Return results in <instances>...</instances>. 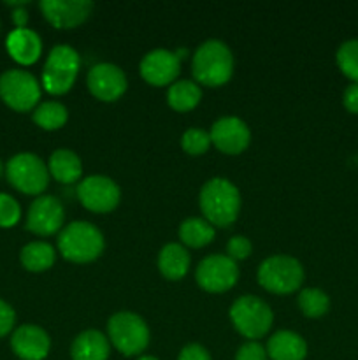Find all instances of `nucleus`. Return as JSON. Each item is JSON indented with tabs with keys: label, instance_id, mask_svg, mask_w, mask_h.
Segmentation results:
<instances>
[{
	"label": "nucleus",
	"instance_id": "nucleus-28",
	"mask_svg": "<svg viewBox=\"0 0 358 360\" xmlns=\"http://www.w3.org/2000/svg\"><path fill=\"white\" fill-rule=\"evenodd\" d=\"M336 62L347 79L358 83V39H350L339 46L336 53Z\"/></svg>",
	"mask_w": 358,
	"mask_h": 360
},
{
	"label": "nucleus",
	"instance_id": "nucleus-37",
	"mask_svg": "<svg viewBox=\"0 0 358 360\" xmlns=\"http://www.w3.org/2000/svg\"><path fill=\"white\" fill-rule=\"evenodd\" d=\"M139 360H158L157 357H151V355H144V357H140Z\"/></svg>",
	"mask_w": 358,
	"mask_h": 360
},
{
	"label": "nucleus",
	"instance_id": "nucleus-14",
	"mask_svg": "<svg viewBox=\"0 0 358 360\" xmlns=\"http://www.w3.org/2000/svg\"><path fill=\"white\" fill-rule=\"evenodd\" d=\"M211 143L225 155H239L251 143L249 127L235 116H225L211 127Z\"/></svg>",
	"mask_w": 358,
	"mask_h": 360
},
{
	"label": "nucleus",
	"instance_id": "nucleus-3",
	"mask_svg": "<svg viewBox=\"0 0 358 360\" xmlns=\"http://www.w3.org/2000/svg\"><path fill=\"white\" fill-rule=\"evenodd\" d=\"M58 250L65 260L88 264L97 260L104 252V236L90 221H72L58 236Z\"/></svg>",
	"mask_w": 358,
	"mask_h": 360
},
{
	"label": "nucleus",
	"instance_id": "nucleus-36",
	"mask_svg": "<svg viewBox=\"0 0 358 360\" xmlns=\"http://www.w3.org/2000/svg\"><path fill=\"white\" fill-rule=\"evenodd\" d=\"M13 23L16 28H27L28 13L25 11V7H16L13 11Z\"/></svg>",
	"mask_w": 358,
	"mask_h": 360
},
{
	"label": "nucleus",
	"instance_id": "nucleus-16",
	"mask_svg": "<svg viewBox=\"0 0 358 360\" xmlns=\"http://www.w3.org/2000/svg\"><path fill=\"white\" fill-rule=\"evenodd\" d=\"M139 70L146 83L153 84V86H165V84H172L178 81L181 60L175 56L174 51L153 49L140 60Z\"/></svg>",
	"mask_w": 358,
	"mask_h": 360
},
{
	"label": "nucleus",
	"instance_id": "nucleus-21",
	"mask_svg": "<svg viewBox=\"0 0 358 360\" xmlns=\"http://www.w3.org/2000/svg\"><path fill=\"white\" fill-rule=\"evenodd\" d=\"M158 269H160L161 276L167 280H183L190 269V253L186 252L185 246L178 245V243H168L160 250Z\"/></svg>",
	"mask_w": 358,
	"mask_h": 360
},
{
	"label": "nucleus",
	"instance_id": "nucleus-2",
	"mask_svg": "<svg viewBox=\"0 0 358 360\" xmlns=\"http://www.w3.org/2000/svg\"><path fill=\"white\" fill-rule=\"evenodd\" d=\"M200 210L211 225L228 227L241 211V193L237 186L225 178H213L200 190Z\"/></svg>",
	"mask_w": 358,
	"mask_h": 360
},
{
	"label": "nucleus",
	"instance_id": "nucleus-4",
	"mask_svg": "<svg viewBox=\"0 0 358 360\" xmlns=\"http://www.w3.org/2000/svg\"><path fill=\"white\" fill-rule=\"evenodd\" d=\"M81 69L79 53L67 44L55 46L49 51L42 69V86L51 95H63L74 86Z\"/></svg>",
	"mask_w": 358,
	"mask_h": 360
},
{
	"label": "nucleus",
	"instance_id": "nucleus-29",
	"mask_svg": "<svg viewBox=\"0 0 358 360\" xmlns=\"http://www.w3.org/2000/svg\"><path fill=\"white\" fill-rule=\"evenodd\" d=\"M211 136L202 129H188L181 137V146L183 150L188 155L199 157L204 155L211 146Z\"/></svg>",
	"mask_w": 358,
	"mask_h": 360
},
{
	"label": "nucleus",
	"instance_id": "nucleus-33",
	"mask_svg": "<svg viewBox=\"0 0 358 360\" xmlns=\"http://www.w3.org/2000/svg\"><path fill=\"white\" fill-rule=\"evenodd\" d=\"M14 322H16V313H14V309L6 301L0 299V338L7 336L13 330Z\"/></svg>",
	"mask_w": 358,
	"mask_h": 360
},
{
	"label": "nucleus",
	"instance_id": "nucleus-32",
	"mask_svg": "<svg viewBox=\"0 0 358 360\" xmlns=\"http://www.w3.org/2000/svg\"><path fill=\"white\" fill-rule=\"evenodd\" d=\"M269 355H267V350L256 341H248L246 345H242L239 348L237 355H235V360H267Z\"/></svg>",
	"mask_w": 358,
	"mask_h": 360
},
{
	"label": "nucleus",
	"instance_id": "nucleus-9",
	"mask_svg": "<svg viewBox=\"0 0 358 360\" xmlns=\"http://www.w3.org/2000/svg\"><path fill=\"white\" fill-rule=\"evenodd\" d=\"M0 98L14 111H32L41 101V84L28 70L9 69L0 76Z\"/></svg>",
	"mask_w": 358,
	"mask_h": 360
},
{
	"label": "nucleus",
	"instance_id": "nucleus-20",
	"mask_svg": "<svg viewBox=\"0 0 358 360\" xmlns=\"http://www.w3.org/2000/svg\"><path fill=\"white\" fill-rule=\"evenodd\" d=\"M109 354V340L100 330H84L77 334L70 347L72 360H107Z\"/></svg>",
	"mask_w": 358,
	"mask_h": 360
},
{
	"label": "nucleus",
	"instance_id": "nucleus-18",
	"mask_svg": "<svg viewBox=\"0 0 358 360\" xmlns=\"http://www.w3.org/2000/svg\"><path fill=\"white\" fill-rule=\"evenodd\" d=\"M7 53L20 65H32L42 53V41L37 32L30 28H14L6 41Z\"/></svg>",
	"mask_w": 358,
	"mask_h": 360
},
{
	"label": "nucleus",
	"instance_id": "nucleus-15",
	"mask_svg": "<svg viewBox=\"0 0 358 360\" xmlns=\"http://www.w3.org/2000/svg\"><path fill=\"white\" fill-rule=\"evenodd\" d=\"M46 20L55 28H76L90 18L93 2L90 0H44L39 4Z\"/></svg>",
	"mask_w": 358,
	"mask_h": 360
},
{
	"label": "nucleus",
	"instance_id": "nucleus-5",
	"mask_svg": "<svg viewBox=\"0 0 358 360\" xmlns=\"http://www.w3.org/2000/svg\"><path fill=\"white\" fill-rule=\"evenodd\" d=\"M256 276L260 287L267 292L286 295L300 288L304 281V267L293 257L274 255L260 264Z\"/></svg>",
	"mask_w": 358,
	"mask_h": 360
},
{
	"label": "nucleus",
	"instance_id": "nucleus-30",
	"mask_svg": "<svg viewBox=\"0 0 358 360\" xmlns=\"http://www.w3.org/2000/svg\"><path fill=\"white\" fill-rule=\"evenodd\" d=\"M21 207L14 197L0 193V229H11L20 221Z\"/></svg>",
	"mask_w": 358,
	"mask_h": 360
},
{
	"label": "nucleus",
	"instance_id": "nucleus-11",
	"mask_svg": "<svg viewBox=\"0 0 358 360\" xmlns=\"http://www.w3.org/2000/svg\"><path fill=\"white\" fill-rule=\"evenodd\" d=\"M81 204L91 213H111L118 207L121 190L107 176H88L77 186Z\"/></svg>",
	"mask_w": 358,
	"mask_h": 360
},
{
	"label": "nucleus",
	"instance_id": "nucleus-6",
	"mask_svg": "<svg viewBox=\"0 0 358 360\" xmlns=\"http://www.w3.org/2000/svg\"><path fill=\"white\" fill-rule=\"evenodd\" d=\"M107 334L112 347L126 357L142 354L150 345V329L135 313H114L107 322Z\"/></svg>",
	"mask_w": 358,
	"mask_h": 360
},
{
	"label": "nucleus",
	"instance_id": "nucleus-35",
	"mask_svg": "<svg viewBox=\"0 0 358 360\" xmlns=\"http://www.w3.org/2000/svg\"><path fill=\"white\" fill-rule=\"evenodd\" d=\"M343 104L353 115H358V83H351L343 94Z\"/></svg>",
	"mask_w": 358,
	"mask_h": 360
},
{
	"label": "nucleus",
	"instance_id": "nucleus-1",
	"mask_svg": "<svg viewBox=\"0 0 358 360\" xmlns=\"http://www.w3.org/2000/svg\"><path fill=\"white\" fill-rule=\"evenodd\" d=\"M192 74L197 83L209 88L227 84L234 74V55L225 42L218 39L204 41L193 53Z\"/></svg>",
	"mask_w": 358,
	"mask_h": 360
},
{
	"label": "nucleus",
	"instance_id": "nucleus-19",
	"mask_svg": "<svg viewBox=\"0 0 358 360\" xmlns=\"http://www.w3.org/2000/svg\"><path fill=\"white\" fill-rule=\"evenodd\" d=\"M265 350L270 360H304L307 357L305 340L291 330H279L272 334Z\"/></svg>",
	"mask_w": 358,
	"mask_h": 360
},
{
	"label": "nucleus",
	"instance_id": "nucleus-26",
	"mask_svg": "<svg viewBox=\"0 0 358 360\" xmlns=\"http://www.w3.org/2000/svg\"><path fill=\"white\" fill-rule=\"evenodd\" d=\"M32 120L35 122V125H39L44 130H58L69 120V111L63 104L56 101L42 102L32 112Z\"/></svg>",
	"mask_w": 358,
	"mask_h": 360
},
{
	"label": "nucleus",
	"instance_id": "nucleus-25",
	"mask_svg": "<svg viewBox=\"0 0 358 360\" xmlns=\"http://www.w3.org/2000/svg\"><path fill=\"white\" fill-rule=\"evenodd\" d=\"M216 231L204 218H188L179 225V239L190 248H204L213 243Z\"/></svg>",
	"mask_w": 358,
	"mask_h": 360
},
{
	"label": "nucleus",
	"instance_id": "nucleus-27",
	"mask_svg": "<svg viewBox=\"0 0 358 360\" xmlns=\"http://www.w3.org/2000/svg\"><path fill=\"white\" fill-rule=\"evenodd\" d=\"M298 308L307 319H319L330 309V299L319 288H304L298 294Z\"/></svg>",
	"mask_w": 358,
	"mask_h": 360
},
{
	"label": "nucleus",
	"instance_id": "nucleus-23",
	"mask_svg": "<svg viewBox=\"0 0 358 360\" xmlns=\"http://www.w3.org/2000/svg\"><path fill=\"white\" fill-rule=\"evenodd\" d=\"M21 266L30 273H44L49 267H53L56 260L55 248L44 241L28 243L21 248L20 253Z\"/></svg>",
	"mask_w": 358,
	"mask_h": 360
},
{
	"label": "nucleus",
	"instance_id": "nucleus-13",
	"mask_svg": "<svg viewBox=\"0 0 358 360\" xmlns=\"http://www.w3.org/2000/svg\"><path fill=\"white\" fill-rule=\"evenodd\" d=\"M88 90L102 102H114L126 91L128 81L125 72L114 63H97L86 77Z\"/></svg>",
	"mask_w": 358,
	"mask_h": 360
},
{
	"label": "nucleus",
	"instance_id": "nucleus-8",
	"mask_svg": "<svg viewBox=\"0 0 358 360\" xmlns=\"http://www.w3.org/2000/svg\"><path fill=\"white\" fill-rule=\"evenodd\" d=\"M7 181L18 192L41 195L49 183L48 165L34 153H18L6 165Z\"/></svg>",
	"mask_w": 358,
	"mask_h": 360
},
{
	"label": "nucleus",
	"instance_id": "nucleus-38",
	"mask_svg": "<svg viewBox=\"0 0 358 360\" xmlns=\"http://www.w3.org/2000/svg\"><path fill=\"white\" fill-rule=\"evenodd\" d=\"M2 172H4V165H2V162H0V176H2Z\"/></svg>",
	"mask_w": 358,
	"mask_h": 360
},
{
	"label": "nucleus",
	"instance_id": "nucleus-24",
	"mask_svg": "<svg viewBox=\"0 0 358 360\" xmlns=\"http://www.w3.org/2000/svg\"><path fill=\"white\" fill-rule=\"evenodd\" d=\"M200 98H202V90L193 81L181 79L168 86L167 102L178 112H188L195 109L199 105Z\"/></svg>",
	"mask_w": 358,
	"mask_h": 360
},
{
	"label": "nucleus",
	"instance_id": "nucleus-10",
	"mask_svg": "<svg viewBox=\"0 0 358 360\" xmlns=\"http://www.w3.org/2000/svg\"><path fill=\"white\" fill-rule=\"evenodd\" d=\"M195 280L202 290L223 294L237 283L239 267L228 255H209L197 266Z\"/></svg>",
	"mask_w": 358,
	"mask_h": 360
},
{
	"label": "nucleus",
	"instance_id": "nucleus-17",
	"mask_svg": "<svg viewBox=\"0 0 358 360\" xmlns=\"http://www.w3.org/2000/svg\"><path fill=\"white\" fill-rule=\"evenodd\" d=\"M11 348L14 355L21 360H44L51 348V340L44 329L27 323V326L18 327L13 333Z\"/></svg>",
	"mask_w": 358,
	"mask_h": 360
},
{
	"label": "nucleus",
	"instance_id": "nucleus-34",
	"mask_svg": "<svg viewBox=\"0 0 358 360\" xmlns=\"http://www.w3.org/2000/svg\"><path fill=\"white\" fill-rule=\"evenodd\" d=\"M178 360H211L209 352L202 347V345H186L181 352H179Z\"/></svg>",
	"mask_w": 358,
	"mask_h": 360
},
{
	"label": "nucleus",
	"instance_id": "nucleus-22",
	"mask_svg": "<svg viewBox=\"0 0 358 360\" xmlns=\"http://www.w3.org/2000/svg\"><path fill=\"white\" fill-rule=\"evenodd\" d=\"M48 171L53 178L63 185H72L83 174L81 158L70 150H56L49 157Z\"/></svg>",
	"mask_w": 358,
	"mask_h": 360
},
{
	"label": "nucleus",
	"instance_id": "nucleus-12",
	"mask_svg": "<svg viewBox=\"0 0 358 360\" xmlns=\"http://www.w3.org/2000/svg\"><path fill=\"white\" fill-rule=\"evenodd\" d=\"M65 220V211L62 202L53 195H39L28 207L27 231L32 234L48 238L62 229Z\"/></svg>",
	"mask_w": 358,
	"mask_h": 360
},
{
	"label": "nucleus",
	"instance_id": "nucleus-31",
	"mask_svg": "<svg viewBox=\"0 0 358 360\" xmlns=\"http://www.w3.org/2000/svg\"><path fill=\"white\" fill-rule=\"evenodd\" d=\"M251 243L244 236H234L227 245V253L232 260H244L251 255Z\"/></svg>",
	"mask_w": 358,
	"mask_h": 360
},
{
	"label": "nucleus",
	"instance_id": "nucleus-7",
	"mask_svg": "<svg viewBox=\"0 0 358 360\" xmlns=\"http://www.w3.org/2000/svg\"><path fill=\"white\" fill-rule=\"evenodd\" d=\"M230 320L241 336L249 341L260 340L272 327V309L255 295H242L232 304Z\"/></svg>",
	"mask_w": 358,
	"mask_h": 360
}]
</instances>
